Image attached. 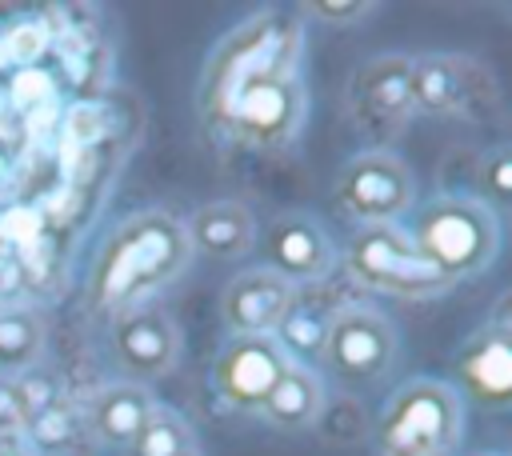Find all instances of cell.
Here are the masks:
<instances>
[{
    "label": "cell",
    "mask_w": 512,
    "mask_h": 456,
    "mask_svg": "<svg viewBox=\"0 0 512 456\" xmlns=\"http://www.w3.org/2000/svg\"><path fill=\"white\" fill-rule=\"evenodd\" d=\"M300 24L296 20H280L272 12H260L244 24H236L208 56L204 64V80H200V116L208 124V132L224 136L228 112L236 104V96L276 72H300Z\"/></svg>",
    "instance_id": "obj_2"
},
{
    "label": "cell",
    "mask_w": 512,
    "mask_h": 456,
    "mask_svg": "<svg viewBox=\"0 0 512 456\" xmlns=\"http://www.w3.org/2000/svg\"><path fill=\"white\" fill-rule=\"evenodd\" d=\"M336 208L360 228L400 224L416 208V176L392 148H364L348 156L332 180Z\"/></svg>",
    "instance_id": "obj_7"
},
{
    "label": "cell",
    "mask_w": 512,
    "mask_h": 456,
    "mask_svg": "<svg viewBox=\"0 0 512 456\" xmlns=\"http://www.w3.org/2000/svg\"><path fill=\"white\" fill-rule=\"evenodd\" d=\"M404 232L452 284L480 276L500 252V220L476 196H436L408 212Z\"/></svg>",
    "instance_id": "obj_3"
},
{
    "label": "cell",
    "mask_w": 512,
    "mask_h": 456,
    "mask_svg": "<svg viewBox=\"0 0 512 456\" xmlns=\"http://www.w3.org/2000/svg\"><path fill=\"white\" fill-rule=\"evenodd\" d=\"M288 360L292 356L276 336H228L212 356V388L228 408L260 412Z\"/></svg>",
    "instance_id": "obj_10"
},
{
    "label": "cell",
    "mask_w": 512,
    "mask_h": 456,
    "mask_svg": "<svg viewBox=\"0 0 512 456\" xmlns=\"http://www.w3.org/2000/svg\"><path fill=\"white\" fill-rule=\"evenodd\" d=\"M400 356V332L392 316H384L372 304H344L328 316L324 336H320V360L328 376L348 388L364 392L376 388Z\"/></svg>",
    "instance_id": "obj_6"
},
{
    "label": "cell",
    "mask_w": 512,
    "mask_h": 456,
    "mask_svg": "<svg viewBox=\"0 0 512 456\" xmlns=\"http://www.w3.org/2000/svg\"><path fill=\"white\" fill-rule=\"evenodd\" d=\"M192 264L184 224L168 208L128 212L96 248L84 300L100 316H120L140 304H156Z\"/></svg>",
    "instance_id": "obj_1"
},
{
    "label": "cell",
    "mask_w": 512,
    "mask_h": 456,
    "mask_svg": "<svg viewBox=\"0 0 512 456\" xmlns=\"http://www.w3.org/2000/svg\"><path fill=\"white\" fill-rule=\"evenodd\" d=\"M304 116H308V92L300 84V72H276L248 84L236 96L220 140H232L252 152H280L300 136Z\"/></svg>",
    "instance_id": "obj_8"
},
{
    "label": "cell",
    "mask_w": 512,
    "mask_h": 456,
    "mask_svg": "<svg viewBox=\"0 0 512 456\" xmlns=\"http://www.w3.org/2000/svg\"><path fill=\"white\" fill-rule=\"evenodd\" d=\"M124 456H200V436L176 408L160 404L144 420V428L128 440Z\"/></svg>",
    "instance_id": "obj_20"
},
{
    "label": "cell",
    "mask_w": 512,
    "mask_h": 456,
    "mask_svg": "<svg viewBox=\"0 0 512 456\" xmlns=\"http://www.w3.org/2000/svg\"><path fill=\"white\" fill-rule=\"evenodd\" d=\"M296 308V284L280 272L252 264L240 268L220 292V320L228 336H276V328Z\"/></svg>",
    "instance_id": "obj_13"
},
{
    "label": "cell",
    "mask_w": 512,
    "mask_h": 456,
    "mask_svg": "<svg viewBox=\"0 0 512 456\" xmlns=\"http://www.w3.org/2000/svg\"><path fill=\"white\" fill-rule=\"evenodd\" d=\"M468 456H500V452H468Z\"/></svg>",
    "instance_id": "obj_25"
},
{
    "label": "cell",
    "mask_w": 512,
    "mask_h": 456,
    "mask_svg": "<svg viewBox=\"0 0 512 456\" xmlns=\"http://www.w3.org/2000/svg\"><path fill=\"white\" fill-rule=\"evenodd\" d=\"M256 244L264 268L280 272L288 284H320L336 268V244L312 212H280Z\"/></svg>",
    "instance_id": "obj_12"
},
{
    "label": "cell",
    "mask_w": 512,
    "mask_h": 456,
    "mask_svg": "<svg viewBox=\"0 0 512 456\" xmlns=\"http://www.w3.org/2000/svg\"><path fill=\"white\" fill-rule=\"evenodd\" d=\"M48 348V320L32 304H0V376H28Z\"/></svg>",
    "instance_id": "obj_19"
},
{
    "label": "cell",
    "mask_w": 512,
    "mask_h": 456,
    "mask_svg": "<svg viewBox=\"0 0 512 456\" xmlns=\"http://www.w3.org/2000/svg\"><path fill=\"white\" fill-rule=\"evenodd\" d=\"M380 456H404V452H380Z\"/></svg>",
    "instance_id": "obj_26"
},
{
    "label": "cell",
    "mask_w": 512,
    "mask_h": 456,
    "mask_svg": "<svg viewBox=\"0 0 512 456\" xmlns=\"http://www.w3.org/2000/svg\"><path fill=\"white\" fill-rule=\"evenodd\" d=\"M188 232V244H192V256H208V260H240L256 248L260 240V228H256V216L244 200H204L192 220L184 224Z\"/></svg>",
    "instance_id": "obj_16"
},
{
    "label": "cell",
    "mask_w": 512,
    "mask_h": 456,
    "mask_svg": "<svg viewBox=\"0 0 512 456\" xmlns=\"http://www.w3.org/2000/svg\"><path fill=\"white\" fill-rule=\"evenodd\" d=\"M480 64L456 52H420L412 56V104L424 116L472 120L476 104L492 84H480Z\"/></svg>",
    "instance_id": "obj_15"
},
{
    "label": "cell",
    "mask_w": 512,
    "mask_h": 456,
    "mask_svg": "<svg viewBox=\"0 0 512 456\" xmlns=\"http://www.w3.org/2000/svg\"><path fill=\"white\" fill-rule=\"evenodd\" d=\"M348 272L356 284L384 292V296H404V300H432L456 288L404 232V224H376V228H356L348 240Z\"/></svg>",
    "instance_id": "obj_5"
},
{
    "label": "cell",
    "mask_w": 512,
    "mask_h": 456,
    "mask_svg": "<svg viewBox=\"0 0 512 456\" xmlns=\"http://www.w3.org/2000/svg\"><path fill=\"white\" fill-rule=\"evenodd\" d=\"M300 12L304 16H316L320 24L344 28V24H356L360 16H372L376 4L372 0H316V4H300Z\"/></svg>",
    "instance_id": "obj_23"
},
{
    "label": "cell",
    "mask_w": 512,
    "mask_h": 456,
    "mask_svg": "<svg viewBox=\"0 0 512 456\" xmlns=\"http://www.w3.org/2000/svg\"><path fill=\"white\" fill-rule=\"evenodd\" d=\"M160 408L156 392L132 380H112L100 392H92L88 408H84V428L96 444L104 448H128V440L144 428V420Z\"/></svg>",
    "instance_id": "obj_17"
},
{
    "label": "cell",
    "mask_w": 512,
    "mask_h": 456,
    "mask_svg": "<svg viewBox=\"0 0 512 456\" xmlns=\"http://www.w3.org/2000/svg\"><path fill=\"white\" fill-rule=\"evenodd\" d=\"M0 456H40L32 428H4L0 432Z\"/></svg>",
    "instance_id": "obj_24"
},
{
    "label": "cell",
    "mask_w": 512,
    "mask_h": 456,
    "mask_svg": "<svg viewBox=\"0 0 512 456\" xmlns=\"http://www.w3.org/2000/svg\"><path fill=\"white\" fill-rule=\"evenodd\" d=\"M320 412H324V376L308 364L288 360V368L280 372V380L264 396L260 416L280 432H300V428L316 424Z\"/></svg>",
    "instance_id": "obj_18"
},
{
    "label": "cell",
    "mask_w": 512,
    "mask_h": 456,
    "mask_svg": "<svg viewBox=\"0 0 512 456\" xmlns=\"http://www.w3.org/2000/svg\"><path fill=\"white\" fill-rule=\"evenodd\" d=\"M480 204L492 208V212H504L508 200H512V156H508V144H492L484 156H480Z\"/></svg>",
    "instance_id": "obj_21"
},
{
    "label": "cell",
    "mask_w": 512,
    "mask_h": 456,
    "mask_svg": "<svg viewBox=\"0 0 512 456\" xmlns=\"http://www.w3.org/2000/svg\"><path fill=\"white\" fill-rule=\"evenodd\" d=\"M36 412H40V400L24 384V376H0V432L4 428H28Z\"/></svg>",
    "instance_id": "obj_22"
},
{
    "label": "cell",
    "mask_w": 512,
    "mask_h": 456,
    "mask_svg": "<svg viewBox=\"0 0 512 456\" xmlns=\"http://www.w3.org/2000/svg\"><path fill=\"white\" fill-rule=\"evenodd\" d=\"M448 384L472 408H484V412H504L508 408V396H512V332H508L504 320H492V324L476 328L464 340Z\"/></svg>",
    "instance_id": "obj_11"
},
{
    "label": "cell",
    "mask_w": 512,
    "mask_h": 456,
    "mask_svg": "<svg viewBox=\"0 0 512 456\" xmlns=\"http://www.w3.org/2000/svg\"><path fill=\"white\" fill-rule=\"evenodd\" d=\"M464 436V400L448 380H404L376 416V452L404 456H456Z\"/></svg>",
    "instance_id": "obj_4"
},
{
    "label": "cell",
    "mask_w": 512,
    "mask_h": 456,
    "mask_svg": "<svg viewBox=\"0 0 512 456\" xmlns=\"http://www.w3.org/2000/svg\"><path fill=\"white\" fill-rule=\"evenodd\" d=\"M108 352L120 368V380L152 388L168 372H176L184 352V332L176 316L160 304H140L120 316H108Z\"/></svg>",
    "instance_id": "obj_9"
},
{
    "label": "cell",
    "mask_w": 512,
    "mask_h": 456,
    "mask_svg": "<svg viewBox=\"0 0 512 456\" xmlns=\"http://www.w3.org/2000/svg\"><path fill=\"white\" fill-rule=\"evenodd\" d=\"M348 104L360 128L368 132H396L416 116L412 104V56L404 52H388L368 60L348 88Z\"/></svg>",
    "instance_id": "obj_14"
}]
</instances>
